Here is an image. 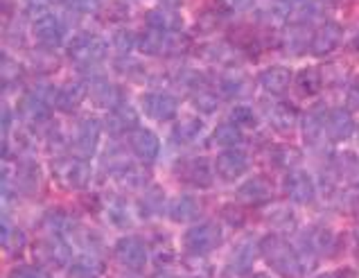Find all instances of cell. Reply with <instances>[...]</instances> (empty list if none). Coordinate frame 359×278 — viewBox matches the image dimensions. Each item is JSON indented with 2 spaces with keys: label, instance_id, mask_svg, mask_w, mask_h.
Segmentation results:
<instances>
[{
  "label": "cell",
  "instance_id": "cell-5",
  "mask_svg": "<svg viewBox=\"0 0 359 278\" xmlns=\"http://www.w3.org/2000/svg\"><path fill=\"white\" fill-rule=\"evenodd\" d=\"M114 253H116V260L129 272H142L149 263L147 246L140 238H136V235H125V238H120L114 246Z\"/></svg>",
  "mask_w": 359,
  "mask_h": 278
},
{
  "label": "cell",
  "instance_id": "cell-39",
  "mask_svg": "<svg viewBox=\"0 0 359 278\" xmlns=\"http://www.w3.org/2000/svg\"><path fill=\"white\" fill-rule=\"evenodd\" d=\"M7 278H50L41 265H16L9 270Z\"/></svg>",
  "mask_w": 359,
  "mask_h": 278
},
{
  "label": "cell",
  "instance_id": "cell-52",
  "mask_svg": "<svg viewBox=\"0 0 359 278\" xmlns=\"http://www.w3.org/2000/svg\"><path fill=\"white\" fill-rule=\"evenodd\" d=\"M27 3H34L36 5V3H46V0H27Z\"/></svg>",
  "mask_w": 359,
  "mask_h": 278
},
{
  "label": "cell",
  "instance_id": "cell-26",
  "mask_svg": "<svg viewBox=\"0 0 359 278\" xmlns=\"http://www.w3.org/2000/svg\"><path fill=\"white\" fill-rule=\"evenodd\" d=\"M147 27L161 29V32H179L181 18L177 9H151L147 14Z\"/></svg>",
  "mask_w": 359,
  "mask_h": 278
},
{
  "label": "cell",
  "instance_id": "cell-45",
  "mask_svg": "<svg viewBox=\"0 0 359 278\" xmlns=\"http://www.w3.org/2000/svg\"><path fill=\"white\" fill-rule=\"evenodd\" d=\"M226 5L235 12H246V9L255 7V0H226Z\"/></svg>",
  "mask_w": 359,
  "mask_h": 278
},
{
  "label": "cell",
  "instance_id": "cell-49",
  "mask_svg": "<svg viewBox=\"0 0 359 278\" xmlns=\"http://www.w3.org/2000/svg\"><path fill=\"white\" fill-rule=\"evenodd\" d=\"M276 3H278L280 7H292V5H299L301 0H276Z\"/></svg>",
  "mask_w": 359,
  "mask_h": 278
},
{
  "label": "cell",
  "instance_id": "cell-14",
  "mask_svg": "<svg viewBox=\"0 0 359 278\" xmlns=\"http://www.w3.org/2000/svg\"><path fill=\"white\" fill-rule=\"evenodd\" d=\"M36 258L39 263H53L57 267H64L70 263V246L61 235L50 233V238L36 242Z\"/></svg>",
  "mask_w": 359,
  "mask_h": 278
},
{
  "label": "cell",
  "instance_id": "cell-8",
  "mask_svg": "<svg viewBox=\"0 0 359 278\" xmlns=\"http://www.w3.org/2000/svg\"><path fill=\"white\" fill-rule=\"evenodd\" d=\"M50 113H53V107H50V93L43 86H36L29 93H25L18 102V116L27 120V122H46L50 120Z\"/></svg>",
  "mask_w": 359,
  "mask_h": 278
},
{
  "label": "cell",
  "instance_id": "cell-22",
  "mask_svg": "<svg viewBox=\"0 0 359 278\" xmlns=\"http://www.w3.org/2000/svg\"><path fill=\"white\" fill-rule=\"evenodd\" d=\"M292 77L294 73L287 66H271L262 70L258 75V81L266 93H271V95H285L287 88L292 84Z\"/></svg>",
  "mask_w": 359,
  "mask_h": 278
},
{
  "label": "cell",
  "instance_id": "cell-25",
  "mask_svg": "<svg viewBox=\"0 0 359 278\" xmlns=\"http://www.w3.org/2000/svg\"><path fill=\"white\" fill-rule=\"evenodd\" d=\"M296 122H299V111L287 102L276 105L269 113V125L280 133H290L296 127Z\"/></svg>",
  "mask_w": 359,
  "mask_h": 278
},
{
  "label": "cell",
  "instance_id": "cell-16",
  "mask_svg": "<svg viewBox=\"0 0 359 278\" xmlns=\"http://www.w3.org/2000/svg\"><path fill=\"white\" fill-rule=\"evenodd\" d=\"M341 25L339 23H334V20H327V23H323L319 29H316V34L312 37V55L316 57H325V55H330L334 53L337 48H339L341 44Z\"/></svg>",
  "mask_w": 359,
  "mask_h": 278
},
{
  "label": "cell",
  "instance_id": "cell-51",
  "mask_svg": "<svg viewBox=\"0 0 359 278\" xmlns=\"http://www.w3.org/2000/svg\"><path fill=\"white\" fill-rule=\"evenodd\" d=\"M253 278H271V276H266V274H255Z\"/></svg>",
  "mask_w": 359,
  "mask_h": 278
},
{
  "label": "cell",
  "instance_id": "cell-47",
  "mask_svg": "<svg viewBox=\"0 0 359 278\" xmlns=\"http://www.w3.org/2000/svg\"><path fill=\"white\" fill-rule=\"evenodd\" d=\"M316 278H355V274L351 270H337V272H325Z\"/></svg>",
  "mask_w": 359,
  "mask_h": 278
},
{
  "label": "cell",
  "instance_id": "cell-29",
  "mask_svg": "<svg viewBox=\"0 0 359 278\" xmlns=\"http://www.w3.org/2000/svg\"><path fill=\"white\" fill-rule=\"evenodd\" d=\"M201 129H203L201 118H183L177 122V127H174L172 140L174 143H192L201 133Z\"/></svg>",
  "mask_w": 359,
  "mask_h": 278
},
{
  "label": "cell",
  "instance_id": "cell-33",
  "mask_svg": "<svg viewBox=\"0 0 359 278\" xmlns=\"http://www.w3.org/2000/svg\"><path fill=\"white\" fill-rule=\"evenodd\" d=\"M337 208L348 215L359 211V183H348L346 188L339 190V194H337Z\"/></svg>",
  "mask_w": 359,
  "mask_h": 278
},
{
  "label": "cell",
  "instance_id": "cell-35",
  "mask_svg": "<svg viewBox=\"0 0 359 278\" xmlns=\"http://www.w3.org/2000/svg\"><path fill=\"white\" fill-rule=\"evenodd\" d=\"M222 95L224 98H240L242 91L246 88V77L242 73H238V70H231V73L222 79Z\"/></svg>",
  "mask_w": 359,
  "mask_h": 278
},
{
  "label": "cell",
  "instance_id": "cell-28",
  "mask_svg": "<svg viewBox=\"0 0 359 278\" xmlns=\"http://www.w3.org/2000/svg\"><path fill=\"white\" fill-rule=\"evenodd\" d=\"M240 140H242V131H240V127L235 125L233 120L222 122V125H217V127H215V131H212V143H215V145L224 147V150L235 147Z\"/></svg>",
  "mask_w": 359,
  "mask_h": 278
},
{
  "label": "cell",
  "instance_id": "cell-4",
  "mask_svg": "<svg viewBox=\"0 0 359 278\" xmlns=\"http://www.w3.org/2000/svg\"><path fill=\"white\" fill-rule=\"evenodd\" d=\"M107 53V44L104 39L93 34V32H79L70 39L68 44V57L75 61V64H97V61L104 57Z\"/></svg>",
  "mask_w": 359,
  "mask_h": 278
},
{
  "label": "cell",
  "instance_id": "cell-6",
  "mask_svg": "<svg viewBox=\"0 0 359 278\" xmlns=\"http://www.w3.org/2000/svg\"><path fill=\"white\" fill-rule=\"evenodd\" d=\"M183 41L177 37V32H161V29L147 27L145 32L138 37V50L151 57H163V55H174L183 48Z\"/></svg>",
  "mask_w": 359,
  "mask_h": 278
},
{
  "label": "cell",
  "instance_id": "cell-27",
  "mask_svg": "<svg viewBox=\"0 0 359 278\" xmlns=\"http://www.w3.org/2000/svg\"><path fill=\"white\" fill-rule=\"evenodd\" d=\"M303 240L310 244V249L316 253V256H330L334 251V235L332 231L327 229H321V226H316V229H310Z\"/></svg>",
  "mask_w": 359,
  "mask_h": 278
},
{
  "label": "cell",
  "instance_id": "cell-42",
  "mask_svg": "<svg viewBox=\"0 0 359 278\" xmlns=\"http://www.w3.org/2000/svg\"><path fill=\"white\" fill-rule=\"evenodd\" d=\"M192 105L197 107L201 113H212L215 109H217V98L208 91H199V93H194Z\"/></svg>",
  "mask_w": 359,
  "mask_h": 278
},
{
  "label": "cell",
  "instance_id": "cell-37",
  "mask_svg": "<svg viewBox=\"0 0 359 278\" xmlns=\"http://www.w3.org/2000/svg\"><path fill=\"white\" fill-rule=\"evenodd\" d=\"M97 270L100 267L95 265V260L81 258L68 267V278H97Z\"/></svg>",
  "mask_w": 359,
  "mask_h": 278
},
{
  "label": "cell",
  "instance_id": "cell-46",
  "mask_svg": "<svg viewBox=\"0 0 359 278\" xmlns=\"http://www.w3.org/2000/svg\"><path fill=\"white\" fill-rule=\"evenodd\" d=\"M348 107L353 111H359V84L351 86V91H348Z\"/></svg>",
  "mask_w": 359,
  "mask_h": 278
},
{
  "label": "cell",
  "instance_id": "cell-32",
  "mask_svg": "<svg viewBox=\"0 0 359 278\" xmlns=\"http://www.w3.org/2000/svg\"><path fill=\"white\" fill-rule=\"evenodd\" d=\"M118 181H120V185H125L129 190H142L149 183V174L145 170L133 168V166H125V170L120 168V172H118Z\"/></svg>",
  "mask_w": 359,
  "mask_h": 278
},
{
  "label": "cell",
  "instance_id": "cell-18",
  "mask_svg": "<svg viewBox=\"0 0 359 278\" xmlns=\"http://www.w3.org/2000/svg\"><path fill=\"white\" fill-rule=\"evenodd\" d=\"M129 147L140 161H154L161 154V140L149 129H136L129 133Z\"/></svg>",
  "mask_w": 359,
  "mask_h": 278
},
{
  "label": "cell",
  "instance_id": "cell-30",
  "mask_svg": "<svg viewBox=\"0 0 359 278\" xmlns=\"http://www.w3.org/2000/svg\"><path fill=\"white\" fill-rule=\"evenodd\" d=\"M197 213H199V201L194 197H190V194H183V197H179L172 204L170 218L174 222H190V220H194V215Z\"/></svg>",
  "mask_w": 359,
  "mask_h": 278
},
{
  "label": "cell",
  "instance_id": "cell-54",
  "mask_svg": "<svg viewBox=\"0 0 359 278\" xmlns=\"http://www.w3.org/2000/svg\"><path fill=\"white\" fill-rule=\"evenodd\" d=\"M357 136H359V125H357Z\"/></svg>",
  "mask_w": 359,
  "mask_h": 278
},
{
  "label": "cell",
  "instance_id": "cell-48",
  "mask_svg": "<svg viewBox=\"0 0 359 278\" xmlns=\"http://www.w3.org/2000/svg\"><path fill=\"white\" fill-rule=\"evenodd\" d=\"M9 122H12V111H9V107L5 105L3 107V133H5V138L9 133Z\"/></svg>",
  "mask_w": 359,
  "mask_h": 278
},
{
  "label": "cell",
  "instance_id": "cell-9",
  "mask_svg": "<svg viewBox=\"0 0 359 278\" xmlns=\"http://www.w3.org/2000/svg\"><path fill=\"white\" fill-rule=\"evenodd\" d=\"M100 133H102V125L95 118H86L81 120L75 127L73 133V152L79 159H90L95 154L97 145H100Z\"/></svg>",
  "mask_w": 359,
  "mask_h": 278
},
{
  "label": "cell",
  "instance_id": "cell-20",
  "mask_svg": "<svg viewBox=\"0 0 359 278\" xmlns=\"http://www.w3.org/2000/svg\"><path fill=\"white\" fill-rule=\"evenodd\" d=\"M88 95V84L86 81H70V84L61 86L55 95V107L64 113H73L81 107V102Z\"/></svg>",
  "mask_w": 359,
  "mask_h": 278
},
{
  "label": "cell",
  "instance_id": "cell-7",
  "mask_svg": "<svg viewBox=\"0 0 359 278\" xmlns=\"http://www.w3.org/2000/svg\"><path fill=\"white\" fill-rule=\"evenodd\" d=\"M140 107L147 118L158 120V122H168V120L177 118L179 100L165 91H147L145 95L140 98Z\"/></svg>",
  "mask_w": 359,
  "mask_h": 278
},
{
  "label": "cell",
  "instance_id": "cell-50",
  "mask_svg": "<svg viewBox=\"0 0 359 278\" xmlns=\"http://www.w3.org/2000/svg\"><path fill=\"white\" fill-rule=\"evenodd\" d=\"M163 3H165V5H170V7H177V5L181 3V0H163Z\"/></svg>",
  "mask_w": 359,
  "mask_h": 278
},
{
  "label": "cell",
  "instance_id": "cell-41",
  "mask_svg": "<svg viewBox=\"0 0 359 278\" xmlns=\"http://www.w3.org/2000/svg\"><path fill=\"white\" fill-rule=\"evenodd\" d=\"M107 213L114 224L118 226H129V215H127V208L125 204H122L120 199H111L109 206H107Z\"/></svg>",
  "mask_w": 359,
  "mask_h": 278
},
{
  "label": "cell",
  "instance_id": "cell-53",
  "mask_svg": "<svg viewBox=\"0 0 359 278\" xmlns=\"http://www.w3.org/2000/svg\"><path fill=\"white\" fill-rule=\"evenodd\" d=\"M355 235H357V240H359V226H357V231H355Z\"/></svg>",
  "mask_w": 359,
  "mask_h": 278
},
{
  "label": "cell",
  "instance_id": "cell-24",
  "mask_svg": "<svg viewBox=\"0 0 359 278\" xmlns=\"http://www.w3.org/2000/svg\"><path fill=\"white\" fill-rule=\"evenodd\" d=\"M183 179L188 183L197 185V188H206L212 183V166L208 159H192L186 168H183Z\"/></svg>",
  "mask_w": 359,
  "mask_h": 278
},
{
  "label": "cell",
  "instance_id": "cell-38",
  "mask_svg": "<svg viewBox=\"0 0 359 278\" xmlns=\"http://www.w3.org/2000/svg\"><path fill=\"white\" fill-rule=\"evenodd\" d=\"M299 88H301V93H305V95H314V93L321 88L319 70H316V68L303 70V73L299 75Z\"/></svg>",
  "mask_w": 359,
  "mask_h": 278
},
{
  "label": "cell",
  "instance_id": "cell-12",
  "mask_svg": "<svg viewBox=\"0 0 359 278\" xmlns=\"http://www.w3.org/2000/svg\"><path fill=\"white\" fill-rule=\"evenodd\" d=\"M34 39L43 48H57L64 44V25L55 14H41L32 23Z\"/></svg>",
  "mask_w": 359,
  "mask_h": 278
},
{
  "label": "cell",
  "instance_id": "cell-40",
  "mask_svg": "<svg viewBox=\"0 0 359 278\" xmlns=\"http://www.w3.org/2000/svg\"><path fill=\"white\" fill-rule=\"evenodd\" d=\"M231 120L235 125H244V127H255L258 125V118H255V113L246 107V105H240L231 111Z\"/></svg>",
  "mask_w": 359,
  "mask_h": 278
},
{
  "label": "cell",
  "instance_id": "cell-1",
  "mask_svg": "<svg viewBox=\"0 0 359 278\" xmlns=\"http://www.w3.org/2000/svg\"><path fill=\"white\" fill-rule=\"evenodd\" d=\"M260 253L264 263L283 278H301L303 274H307L299 253H296V246H292L278 233L264 235L260 240Z\"/></svg>",
  "mask_w": 359,
  "mask_h": 278
},
{
  "label": "cell",
  "instance_id": "cell-34",
  "mask_svg": "<svg viewBox=\"0 0 359 278\" xmlns=\"http://www.w3.org/2000/svg\"><path fill=\"white\" fill-rule=\"evenodd\" d=\"M16 185H18L20 192H27V194H32L36 190L39 174H36V168L29 161H25L23 166L18 168V172H16Z\"/></svg>",
  "mask_w": 359,
  "mask_h": 278
},
{
  "label": "cell",
  "instance_id": "cell-31",
  "mask_svg": "<svg viewBox=\"0 0 359 278\" xmlns=\"http://www.w3.org/2000/svg\"><path fill=\"white\" fill-rule=\"evenodd\" d=\"M271 161H273L276 168L290 172V170H294L296 163L301 161V152L292 145H276L271 150Z\"/></svg>",
  "mask_w": 359,
  "mask_h": 278
},
{
  "label": "cell",
  "instance_id": "cell-19",
  "mask_svg": "<svg viewBox=\"0 0 359 278\" xmlns=\"http://www.w3.org/2000/svg\"><path fill=\"white\" fill-rule=\"evenodd\" d=\"M325 118H327V109L321 105V102L303 113L301 133H303V140L307 145H314V143L321 138V131H325Z\"/></svg>",
  "mask_w": 359,
  "mask_h": 278
},
{
  "label": "cell",
  "instance_id": "cell-13",
  "mask_svg": "<svg viewBox=\"0 0 359 278\" xmlns=\"http://www.w3.org/2000/svg\"><path fill=\"white\" fill-rule=\"evenodd\" d=\"M357 131V125L351 116L348 109H330L327 111V118H325V136L334 140V143H341L348 140Z\"/></svg>",
  "mask_w": 359,
  "mask_h": 278
},
{
  "label": "cell",
  "instance_id": "cell-44",
  "mask_svg": "<svg viewBox=\"0 0 359 278\" xmlns=\"http://www.w3.org/2000/svg\"><path fill=\"white\" fill-rule=\"evenodd\" d=\"M114 44H116V48L120 50V53H127L131 46H138V39L133 41L131 32H127V29H120V32H116V37H114Z\"/></svg>",
  "mask_w": 359,
  "mask_h": 278
},
{
  "label": "cell",
  "instance_id": "cell-10",
  "mask_svg": "<svg viewBox=\"0 0 359 278\" xmlns=\"http://www.w3.org/2000/svg\"><path fill=\"white\" fill-rule=\"evenodd\" d=\"M283 188L294 204H312L316 197V185L305 170H290L285 174Z\"/></svg>",
  "mask_w": 359,
  "mask_h": 278
},
{
  "label": "cell",
  "instance_id": "cell-11",
  "mask_svg": "<svg viewBox=\"0 0 359 278\" xmlns=\"http://www.w3.org/2000/svg\"><path fill=\"white\" fill-rule=\"evenodd\" d=\"M246 170H249V154L238 147L224 150L217 154V159H215V172L226 181L242 177Z\"/></svg>",
  "mask_w": 359,
  "mask_h": 278
},
{
  "label": "cell",
  "instance_id": "cell-3",
  "mask_svg": "<svg viewBox=\"0 0 359 278\" xmlns=\"http://www.w3.org/2000/svg\"><path fill=\"white\" fill-rule=\"evenodd\" d=\"M224 240V231L215 222H199L183 233V249L192 256H206L215 251Z\"/></svg>",
  "mask_w": 359,
  "mask_h": 278
},
{
  "label": "cell",
  "instance_id": "cell-15",
  "mask_svg": "<svg viewBox=\"0 0 359 278\" xmlns=\"http://www.w3.org/2000/svg\"><path fill=\"white\" fill-rule=\"evenodd\" d=\"M104 129L114 136H120V133H131L138 129V111L129 107L127 102H122L120 107L111 109L109 116L104 120Z\"/></svg>",
  "mask_w": 359,
  "mask_h": 278
},
{
  "label": "cell",
  "instance_id": "cell-23",
  "mask_svg": "<svg viewBox=\"0 0 359 278\" xmlns=\"http://www.w3.org/2000/svg\"><path fill=\"white\" fill-rule=\"evenodd\" d=\"M86 84H88V95H90V100H93L97 107L116 109V107L122 105L120 88L116 84H111V81H107V79H90V81H86Z\"/></svg>",
  "mask_w": 359,
  "mask_h": 278
},
{
  "label": "cell",
  "instance_id": "cell-2",
  "mask_svg": "<svg viewBox=\"0 0 359 278\" xmlns=\"http://www.w3.org/2000/svg\"><path fill=\"white\" fill-rule=\"evenodd\" d=\"M50 172H53V179L59 183V188L64 190H86V185L90 181L88 163L86 159L79 157L55 159L53 166H50Z\"/></svg>",
  "mask_w": 359,
  "mask_h": 278
},
{
  "label": "cell",
  "instance_id": "cell-43",
  "mask_svg": "<svg viewBox=\"0 0 359 278\" xmlns=\"http://www.w3.org/2000/svg\"><path fill=\"white\" fill-rule=\"evenodd\" d=\"M66 7H70L73 12H88V14H93L95 9H100L102 5V0H61Z\"/></svg>",
  "mask_w": 359,
  "mask_h": 278
},
{
  "label": "cell",
  "instance_id": "cell-17",
  "mask_svg": "<svg viewBox=\"0 0 359 278\" xmlns=\"http://www.w3.org/2000/svg\"><path fill=\"white\" fill-rule=\"evenodd\" d=\"M235 197H238V201L244 206H260L273 197V188L264 177H251L249 181H244L240 185L238 192H235Z\"/></svg>",
  "mask_w": 359,
  "mask_h": 278
},
{
  "label": "cell",
  "instance_id": "cell-36",
  "mask_svg": "<svg viewBox=\"0 0 359 278\" xmlns=\"http://www.w3.org/2000/svg\"><path fill=\"white\" fill-rule=\"evenodd\" d=\"M337 174H341V177H348V179L357 177L359 159L355 152H341L339 157H337Z\"/></svg>",
  "mask_w": 359,
  "mask_h": 278
},
{
  "label": "cell",
  "instance_id": "cell-21",
  "mask_svg": "<svg viewBox=\"0 0 359 278\" xmlns=\"http://www.w3.org/2000/svg\"><path fill=\"white\" fill-rule=\"evenodd\" d=\"M258 249H260V244H255V240H244L242 244H238V249L233 251L231 260H229V272H231L235 278L249 276Z\"/></svg>",
  "mask_w": 359,
  "mask_h": 278
}]
</instances>
